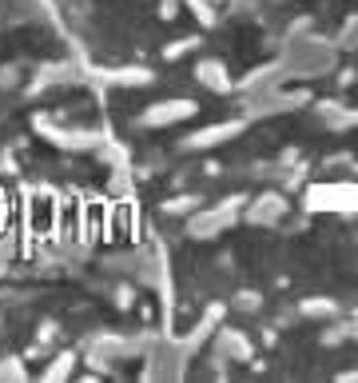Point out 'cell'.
Returning <instances> with one entry per match:
<instances>
[{
	"mask_svg": "<svg viewBox=\"0 0 358 383\" xmlns=\"http://www.w3.org/2000/svg\"><path fill=\"white\" fill-rule=\"evenodd\" d=\"M195 116V100H164V104H155L144 112V124L151 128H164V124H175V120H188Z\"/></svg>",
	"mask_w": 358,
	"mask_h": 383,
	"instance_id": "6da1fadb",
	"label": "cell"
},
{
	"mask_svg": "<svg viewBox=\"0 0 358 383\" xmlns=\"http://www.w3.org/2000/svg\"><path fill=\"white\" fill-rule=\"evenodd\" d=\"M195 76L203 80V84H211V88H219V92L231 88V80H227V72H223L219 60H199V64H195Z\"/></svg>",
	"mask_w": 358,
	"mask_h": 383,
	"instance_id": "7a4b0ae2",
	"label": "cell"
},
{
	"mask_svg": "<svg viewBox=\"0 0 358 383\" xmlns=\"http://www.w3.org/2000/svg\"><path fill=\"white\" fill-rule=\"evenodd\" d=\"M223 351L231 360H251V340L243 331H223Z\"/></svg>",
	"mask_w": 358,
	"mask_h": 383,
	"instance_id": "3957f363",
	"label": "cell"
},
{
	"mask_svg": "<svg viewBox=\"0 0 358 383\" xmlns=\"http://www.w3.org/2000/svg\"><path fill=\"white\" fill-rule=\"evenodd\" d=\"M302 315H319V320H326V315H339V307L331 304V300H302Z\"/></svg>",
	"mask_w": 358,
	"mask_h": 383,
	"instance_id": "277c9868",
	"label": "cell"
},
{
	"mask_svg": "<svg viewBox=\"0 0 358 383\" xmlns=\"http://www.w3.org/2000/svg\"><path fill=\"white\" fill-rule=\"evenodd\" d=\"M191 8H195V17L203 20V24H211V20H215V12H211L208 0H191Z\"/></svg>",
	"mask_w": 358,
	"mask_h": 383,
	"instance_id": "5b68a950",
	"label": "cell"
},
{
	"mask_svg": "<svg viewBox=\"0 0 358 383\" xmlns=\"http://www.w3.org/2000/svg\"><path fill=\"white\" fill-rule=\"evenodd\" d=\"M175 12H179V4H175V0H164V4H159V17H164V20H171Z\"/></svg>",
	"mask_w": 358,
	"mask_h": 383,
	"instance_id": "8992f818",
	"label": "cell"
},
{
	"mask_svg": "<svg viewBox=\"0 0 358 383\" xmlns=\"http://www.w3.org/2000/svg\"><path fill=\"white\" fill-rule=\"evenodd\" d=\"M239 307H259V296H255V291H243V296H239Z\"/></svg>",
	"mask_w": 358,
	"mask_h": 383,
	"instance_id": "52a82bcc",
	"label": "cell"
},
{
	"mask_svg": "<svg viewBox=\"0 0 358 383\" xmlns=\"http://www.w3.org/2000/svg\"><path fill=\"white\" fill-rule=\"evenodd\" d=\"M339 380H342V383H355V380H358V371H342Z\"/></svg>",
	"mask_w": 358,
	"mask_h": 383,
	"instance_id": "ba28073f",
	"label": "cell"
}]
</instances>
